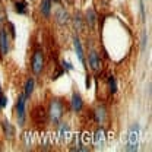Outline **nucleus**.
I'll return each instance as SVG.
<instances>
[{"instance_id":"18","label":"nucleus","mask_w":152,"mask_h":152,"mask_svg":"<svg viewBox=\"0 0 152 152\" xmlns=\"http://www.w3.org/2000/svg\"><path fill=\"white\" fill-rule=\"evenodd\" d=\"M108 91H110V94H115V91H117V83H115L114 76L108 77Z\"/></svg>"},{"instance_id":"17","label":"nucleus","mask_w":152,"mask_h":152,"mask_svg":"<svg viewBox=\"0 0 152 152\" xmlns=\"http://www.w3.org/2000/svg\"><path fill=\"white\" fill-rule=\"evenodd\" d=\"M85 19H86V22H88V25H89L91 28L95 25V22H96V15H95V12L92 9H88V10H86V18Z\"/></svg>"},{"instance_id":"6","label":"nucleus","mask_w":152,"mask_h":152,"mask_svg":"<svg viewBox=\"0 0 152 152\" xmlns=\"http://www.w3.org/2000/svg\"><path fill=\"white\" fill-rule=\"evenodd\" d=\"M88 63H89V66H91V69H92L94 72H99V70H101L102 61H101V58H99V54H98L95 50L89 51V54H88Z\"/></svg>"},{"instance_id":"14","label":"nucleus","mask_w":152,"mask_h":152,"mask_svg":"<svg viewBox=\"0 0 152 152\" xmlns=\"http://www.w3.org/2000/svg\"><path fill=\"white\" fill-rule=\"evenodd\" d=\"M39 10L45 18H48L50 12H51V0H42L41 4H39Z\"/></svg>"},{"instance_id":"9","label":"nucleus","mask_w":152,"mask_h":152,"mask_svg":"<svg viewBox=\"0 0 152 152\" xmlns=\"http://www.w3.org/2000/svg\"><path fill=\"white\" fill-rule=\"evenodd\" d=\"M0 53L3 56L9 53V35L6 29H0Z\"/></svg>"},{"instance_id":"12","label":"nucleus","mask_w":152,"mask_h":152,"mask_svg":"<svg viewBox=\"0 0 152 152\" xmlns=\"http://www.w3.org/2000/svg\"><path fill=\"white\" fill-rule=\"evenodd\" d=\"M54 19L58 25H66L69 22V13L64 7H58L57 12L54 13Z\"/></svg>"},{"instance_id":"25","label":"nucleus","mask_w":152,"mask_h":152,"mask_svg":"<svg viewBox=\"0 0 152 152\" xmlns=\"http://www.w3.org/2000/svg\"><path fill=\"white\" fill-rule=\"evenodd\" d=\"M0 94H1V86H0Z\"/></svg>"},{"instance_id":"19","label":"nucleus","mask_w":152,"mask_h":152,"mask_svg":"<svg viewBox=\"0 0 152 152\" xmlns=\"http://www.w3.org/2000/svg\"><path fill=\"white\" fill-rule=\"evenodd\" d=\"M73 20H75V28L76 29H77V31H82V18H80L79 13H76L75 15Z\"/></svg>"},{"instance_id":"21","label":"nucleus","mask_w":152,"mask_h":152,"mask_svg":"<svg viewBox=\"0 0 152 152\" xmlns=\"http://www.w3.org/2000/svg\"><path fill=\"white\" fill-rule=\"evenodd\" d=\"M61 66H63V70L66 72V70H72L73 69V64L72 63H69V61H66V60H63L61 61Z\"/></svg>"},{"instance_id":"24","label":"nucleus","mask_w":152,"mask_h":152,"mask_svg":"<svg viewBox=\"0 0 152 152\" xmlns=\"http://www.w3.org/2000/svg\"><path fill=\"white\" fill-rule=\"evenodd\" d=\"M51 1H60V0H51Z\"/></svg>"},{"instance_id":"1","label":"nucleus","mask_w":152,"mask_h":152,"mask_svg":"<svg viewBox=\"0 0 152 152\" xmlns=\"http://www.w3.org/2000/svg\"><path fill=\"white\" fill-rule=\"evenodd\" d=\"M47 113H48L50 121H51L53 124H58V123L61 121L64 113H66V105H64V102H63L61 99L53 98V99L50 101V104H48Z\"/></svg>"},{"instance_id":"15","label":"nucleus","mask_w":152,"mask_h":152,"mask_svg":"<svg viewBox=\"0 0 152 152\" xmlns=\"http://www.w3.org/2000/svg\"><path fill=\"white\" fill-rule=\"evenodd\" d=\"M104 140H105V132H104L102 127H99L94 134V142H95V145H99L101 146L104 143Z\"/></svg>"},{"instance_id":"5","label":"nucleus","mask_w":152,"mask_h":152,"mask_svg":"<svg viewBox=\"0 0 152 152\" xmlns=\"http://www.w3.org/2000/svg\"><path fill=\"white\" fill-rule=\"evenodd\" d=\"M107 115H108V111H107V107L105 105L98 104L94 108V120L98 124H104L105 120H107Z\"/></svg>"},{"instance_id":"11","label":"nucleus","mask_w":152,"mask_h":152,"mask_svg":"<svg viewBox=\"0 0 152 152\" xmlns=\"http://www.w3.org/2000/svg\"><path fill=\"white\" fill-rule=\"evenodd\" d=\"M1 129H3V133H4V136L9 139V140H12L13 137H15V127L12 126V123L9 121V120H1Z\"/></svg>"},{"instance_id":"23","label":"nucleus","mask_w":152,"mask_h":152,"mask_svg":"<svg viewBox=\"0 0 152 152\" xmlns=\"http://www.w3.org/2000/svg\"><path fill=\"white\" fill-rule=\"evenodd\" d=\"M85 83H86V88H89L91 86V76L86 75V80H85Z\"/></svg>"},{"instance_id":"22","label":"nucleus","mask_w":152,"mask_h":152,"mask_svg":"<svg viewBox=\"0 0 152 152\" xmlns=\"http://www.w3.org/2000/svg\"><path fill=\"white\" fill-rule=\"evenodd\" d=\"M9 28H10V34H12V38L16 37V34H15V25L13 23H9Z\"/></svg>"},{"instance_id":"8","label":"nucleus","mask_w":152,"mask_h":152,"mask_svg":"<svg viewBox=\"0 0 152 152\" xmlns=\"http://www.w3.org/2000/svg\"><path fill=\"white\" fill-rule=\"evenodd\" d=\"M61 124L58 126V130H57V136H58V139L61 140V142H64V140H67L69 137H70V126H69V123H66V121H60Z\"/></svg>"},{"instance_id":"4","label":"nucleus","mask_w":152,"mask_h":152,"mask_svg":"<svg viewBox=\"0 0 152 152\" xmlns=\"http://www.w3.org/2000/svg\"><path fill=\"white\" fill-rule=\"evenodd\" d=\"M44 64H45V60H44V53L37 50L32 56L31 60V69L35 75H41V72L44 70Z\"/></svg>"},{"instance_id":"20","label":"nucleus","mask_w":152,"mask_h":152,"mask_svg":"<svg viewBox=\"0 0 152 152\" xmlns=\"http://www.w3.org/2000/svg\"><path fill=\"white\" fill-rule=\"evenodd\" d=\"M142 45H140V50L142 51H145V48H146V45H148V34H146V31H143V34H142V42H140Z\"/></svg>"},{"instance_id":"10","label":"nucleus","mask_w":152,"mask_h":152,"mask_svg":"<svg viewBox=\"0 0 152 152\" xmlns=\"http://www.w3.org/2000/svg\"><path fill=\"white\" fill-rule=\"evenodd\" d=\"M73 47H75L76 56H77V58L80 60L82 66H83V67H86V60H85V56H83V48H82L80 39H79V37H77V35H75V37H73Z\"/></svg>"},{"instance_id":"3","label":"nucleus","mask_w":152,"mask_h":152,"mask_svg":"<svg viewBox=\"0 0 152 152\" xmlns=\"http://www.w3.org/2000/svg\"><path fill=\"white\" fill-rule=\"evenodd\" d=\"M15 110H16L18 124L19 126H23V124H25V118H26V96H25L23 94L18 96V101H16Z\"/></svg>"},{"instance_id":"26","label":"nucleus","mask_w":152,"mask_h":152,"mask_svg":"<svg viewBox=\"0 0 152 152\" xmlns=\"http://www.w3.org/2000/svg\"><path fill=\"white\" fill-rule=\"evenodd\" d=\"M1 108H3V107H1V104H0V110H1Z\"/></svg>"},{"instance_id":"2","label":"nucleus","mask_w":152,"mask_h":152,"mask_svg":"<svg viewBox=\"0 0 152 152\" xmlns=\"http://www.w3.org/2000/svg\"><path fill=\"white\" fill-rule=\"evenodd\" d=\"M137 145H139V124L134 123L129 127V132H127V146H126V149L129 152L137 151Z\"/></svg>"},{"instance_id":"16","label":"nucleus","mask_w":152,"mask_h":152,"mask_svg":"<svg viewBox=\"0 0 152 152\" xmlns=\"http://www.w3.org/2000/svg\"><path fill=\"white\" fill-rule=\"evenodd\" d=\"M15 12L20 13V15L26 13V1L25 0H16L15 1Z\"/></svg>"},{"instance_id":"13","label":"nucleus","mask_w":152,"mask_h":152,"mask_svg":"<svg viewBox=\"0 0 152 152\" xmlns=\"http://www.w3.org/2000/svg\"><path fill=\"white\" fill-rule=\"evenodd\" d=\"M34 86H35V80H34L32 77H29V79L25 82V88H23V95H25L26 98H29V96L32 95Z\"/></svg>"},{"instance_id":"7","label":"nucleus","mask_w":152,"mask_h":152,"mask_svg":"<svg viewBox=\"0 0 152 152\" xmlns=\"http://www.w3.org/2000/svg\"><path fill=\"white\" fill-rule=\"evenodd\" d=\"M83 108V99L79 92H73L72 98H70V110L73 113H80Z\"/></svg>"}]
</instances>
